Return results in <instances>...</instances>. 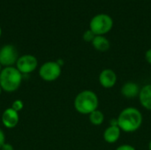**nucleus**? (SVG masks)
I'll list each match as a JSON object with an SVG mask.
<instances>
[{
    "label": "nucleus",
    "mask_w": 151,
    "mask_h": 150,
    "mask_svg": "<svg viewBox=\"0 0 151 150\" xmlns=\"http://www.w3.org/2000/svg\"><path fill=\"white\" fill-rule=\"evenodd\" d=\"M117 119L119 127L126 133L137 131L142 124V115L141 111L134 107L124 109Z\"/></svg>",
    "instance_id": "obj_1"
},
{
    "label": "nucleus",
    "mask_w": 151,
    "mask_h": 150,
    "mask_svg": "<svg viewBox=\"0 0 151 150\" xmlns=\"http://www.w3.org/2000/svg\"><path fill=\"white\" fill-rule=\"evenodd\" d=\"M75 110L83 115H89L97 110L99 102L96 94L91 90H84L80 92L74 99Z\"/></svg>",
    "instance_id": "obj_2"
},
{
    "label": "nucleus",
    "mask_w": 151,
    "mask_h": 150,
    "mask_svg": "<svg viewBox=\"0 0 151 150\" xmlns=\"http://www.w3.org/2000/svg\"><path fill=\"white\" fill-rule=\"evenodd\" d=\"M23 75L14 66L4 67L0 73V87L7 93L16 91L22 82Z\"/></svg>",
    "instance_id": "obj_3"
},
{
    "label": "nucleus",
    "mask_w": 151,
    "mask_h": 150,
    "mask_svg": "<svg viewBox=\"0 0 151 150\" xmlns=\"http://www.w3.org/2000/svg\"><path fill=\"white\" fill-rule=\"evenodd\" d=\"M113 27L112 18L106 13H99L95 15L89 23V29L96 35H104L109 33Z\"/></svg>",
    "instance_id": "obj_4"
},
{
    "label": "nucleus",
    "mask_w": 151,
    "mask_h": 150,
    "mask_svg": "<svg viewBox=\"0 0 151 150\" xmlns=\"http://www.w3.org/2000/svg\"><path fill=\"white\" fill-rule=\"evenodd\" d=\"M61 75V66L56 61H48L39 69V76L44 81H55Z\"/></svg>",
    "instance_id": "obj_5"
},
{
    "label": "nucleus",
    "mask_w": 151,
    "mask_h": 150,
    "mask_svg": "<svg viewBox=\"0 0 151 150\" xmlns=\"http://www.w3.org/2000/svg\"><path fill=\"white\" fill-rule=\"evenodd\" d=\"M19 58L17 49L12 44H5L0 49V65L3 67H10L16 65Z\"/></svg>",
    "instance_id": "obj_6"
},
{
    "label": "nucleus",
    "mask_w": 151,
    "mask_h": 150,
    "mask_svg": "<svg viewBox=\"0 0 151 150\" xmlns=\"http://www.w3.org/2000/svg\"><path fill=\"white\" fill-rule=\"evenodd\" d=\"M38 66V60L37 58L30 54H26L19 57L16 68L20 72L22 75H27L33 72Z\"/></svg>",
    "instance_id": "obj_7"
},
{
    "label": "nucleus",
    "mask_w": 151,
    "mask_h": 150,
    "mask_svg": "<svg viewBox=\"0 0 151 150\" xmlns=\"http://www.w3.org/2000/svg\"><path fill=\"white\" fill-rule=\"evenodd\" d=\"M19 121V112L14 111L12 108H8L4 110L2 114V123L4 127L8 129L14 128Z\"/></svg>",
    "instance_id": "obj_8"
},
{
    "label": "nucleus",
    "mask_w": 151,
    "mask_h": 150,
    "mask_svg": "<svg viewBox=\"0 0 151 150\" xmlns=\"http://www.w3.org/2000/svg\"><path fill=\"white\" fill-rule=\"evenodd\" d=\"M99 82L104 88H111L117 82V74L111 69H104L99 74Z\"/></svg>",
    "instance_id": "obj_9"
},
{
    "label": "nucleus",
    "mask_w": 151,
    "mask_h": 150,
    "mask_svg": "<svg viewBox=\"0 0 151 150\" xmlns=\"http://www.w3.org/2000/svg\"><path fill=\"white\" fill-rule=\"evenodd\" d=\"M139 99L141 104L145 109L151 111V84H148L141 88Z\"/></svg>",
    "instance_id": "obj_10"
},
{
    "label": "nucleus",
    "mask_w": 151,
    "mask_h": 150,
    "mask_svg": "<svg viewBox=\"0 0 151 150\" xmlns=\"http://www.w3.org/2000/svg\"><path fill=\"white\" fill-rule=\"evenodd\" d=\"M140 88L134 82H127L121 88V94L126 98H134L140 94Z\"/></svg>",
    "instance_id": "obj_11"
},
{
    "label": "nucleus",
    "mask_w": 151,
    "mask_h": 150,
    "mask_svg": "<svg viewBox=\"0 0 151 150\" xmlns=\"http://www.w3.org/2000/svg\"><path fill=\"white\" fill-rule=\"evenodd\" d=\"M120 133L121 130L119 126H110L108 128H106V130L104 133V139L106 142L108 143H115L119 136H120Z\"/></svg>",
    "instance_id": "obj_12"
},
{
    "label": "nucleus",
    "mask_w": 151,
    "mask_h": 150,
    "mask_svg": "<svg viewBox=\"0 0 151 150\" xmlns=\"http://www.w3.org/2000/svg\"><path fill=\"white\" fill-rule=\"evenodd\" d=\"M92 46L98 51L104 52L110 49V41L104 35H96L95 39L92 41Z\"/></svg>",
    "instance_id": "obj_13"
},
{
    "label": "nucleus",
    "mask_w": 151,
    "mask_h": 150,
    "mask_svg": "<svg viewBox=\"0 0 151 150\" xmlns=\"http://www.w3.org/2000/svg\"><path fill=\"white\" fill-rule=\"evenodd\" d=\"M89 120H90L91 124H93L95 126H100L104 123V116L102 111L96 110L89 114Z\"/></svg>",
    "instance_id": "obj_14"
},
{
    "label": "nucleus",
    "mask_w": 151,
    "mask_h": 150,
    "mask_svg": "<svg viewBox=\"0 0 151 150\" xmlns=\"http://www.w3.org/2000/svg\"><path fill=\"white\" fill-rule=\"evenodd\" d=\"M95 37H96V34L90 29L85 31L83 34V40L87 42H92V41L95 39Z\"/></svg>",
    "instance_id": "obj_15"
},
{
    "label": "nucleus",
    "mask_w": 151,
    "mask_h": 150,
    "mask_svg": "<svg viewBox=\"0 0 151 150\" xmlns=\"http://www.w3.org/2000/svg\"><path fill=\"white\" fill-rule=\"evenodd\" d=\"M23 107H24L23 102H22L21 100H19V99H18V100H15V101L12 103L11 108H12L14 111H16L17 112H19V111H20L23 109Z\"/></svg>",
    "instance_id": "obj_16"
},
{
    "label": "nucleus",
    "mask_w": 151,
    "mask_h": 150,
    "mask_svg": "<svg viewBox=\"0 0 151 150\" xmlns=\"http://www.w3.org/2000/svg\"><path fill=\"white\" fill-rule=\"evenodd\" d=\"M4 143H5V135H4V131L0 128V149Z\"/></svg>",
    "instance_id": "obj_17"
},
{
    "label": "nucleus",
    "mask_w": 151,
    "mask_h": 150,
    "mask_svg": "<svg viewBox=\"0 0 151 150\" xmlns=\"http://www.w3.org/2000/svg\"><path fill=\"white\" fill-rule=\"evenodd\" d=\"M116 150H135V149L131 145H121Z\"/></svg>",
    "instance_id": "obj_18"
},
{
    "label": "nucleus",
    "mask_w": 151,
    "mask_h": 150,
    "mask_svg": "<svg viewBox=\"0 0 151 150\" xmlns=\"http://www.w3.org/2000/svg\"><path fill=\"white\" fill-rule=\"evenodd\" d=\"M0 150H14L13 149V146L12 145V144H10V143H4L3 146H2V148L0 149Z\"/></svg>",
    "instance_id": "obj_19"
},
{
    "label": "nucleus",
    "mask_w": 151,
    "mask_h": 150,
    "mask_svg": "<svg viewBox=\"0 0 151 150\" xmlns=\"http://www.w3.org/2000/svg\"><path fill=\"white\" fill-rule=\"evenodd\" d=\"M145 58H146V61L151 65V49H149L146 53H145Z\"/></svg>",
    "instance_id": "obj_20"
},
{
    "label": "nucleus",
    "mask_w": 151,
    "mask_h": 150,
    "mask_svg": "<svg viewBox=\"0 0 151 150\" xmlns=\"http://www.w3.org/2000/svg\"><path fill=\"white\" fill-rule=\"evenodd\" d=\"M56 62H57V63H58V64L60 66H62V65H64V61H63L62 59H58V60H57Z\"/></svg>",
    "instance_id": "obj_21"
},
{
    "label": "nucleus",
    "mask_w": 151,
    "mask_h": 150,
    "mask_svg": "<svg viewBox=\"0 0 151 150\" xmlns=\"http://www.w3.org/2000/svg\"><path fill=\"white\" fill-rule=\"evenodd\" d=\"M149 150H151V141H150V144H149Z\"/></svg>",
    "instance_id": "obj_22"
},
{
    "label": "nucleus",
    "mask_w": 151,
    "mask_h": 150,
    "mask_svg": "<svg viewBox=\"0 0 151 150\" xmlns=\"http://www.w3.org/2000/svg\"><path fill=\"white\" fill-rule=\"evenodd\" d=\"M1 35H2V28L0 27V37H1Z\"/></svg>",
    "instance_id": "obj_23"
},
{
    "label": "nucleus",
    "mask_w": 151,
    "mask_h": 150,
    "mask_svg": "<svg viewBox=\"0 0 151 150\" xmlns=\"http://www.w3.org/2000/svg\"><path fill=\"white\" fill-rule=\"evenodd\" d=\"M2 69H3V68H2V65H0V73H1V72H2Z\"/></svg>",
    "instance_id": "obj_24"
},
{
    "label": "nucleus",
    "mask_w": 151,
    "mask_h": 150,
    "mask_svg": "<svg viewBox=\"0 0 151 150\" xmlns=\"http://www.w3.org/2000/svg\"><path fill=\"white\" fill-rule=\"evenodd\" d=\"M2 91H3V90H2V88H1V87H0V95L2 94Z\"/></svg>",
    "instance_id": "obj_25"
}]
</instances>
